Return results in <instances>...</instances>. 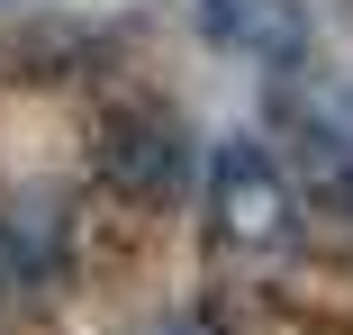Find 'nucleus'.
<instances>
[{"mask_svg": "<svg viewBox=\"0 0 353 335\" xmlns=\"http://www.w3.org/2000/svg\"><path fill=\"white\" fill-rule=\"evenodd\" d=\"M208 209H218V236L245 245V254H281L290 245V181H281V163L254 136L218 145V163H208Z\"/></svg>", "mask_w": 353, "mask_h": 335, "instance_id": "nucleus-1", "label": "nucleus"}, {"mask_svg": "<svg viewBox=\"0 0 353 335\" xmlns=\"http://www.w3.org/2000/svg\"><path fill=\"white\" fill-rule=\"evenodd\" d=\"M100 172H109V190H127V199H172L181 172H190V136H181V118L154 109V100L109 109V127H100Z\"/></svg>", "mask_w": 353, "mask_h": 335, "instance_id": "nucleus-2", "label": "nucleus"}, {"mask_svg": "<svg viewBox=\"0 0 353 335\" xmlns=\"http://www.w3.org/2000/svg\"><path fill=\"white\" fill-rule=\"evenodd\" d=\"M317 199H326V218L353 227V145L344 136H317Z\"/></svg>", "mask_w": 353, "mask_h": 335, "instance_id": "nucleus-3", "label": "nucleus"}, {"mask_svg": "<svg viewBox=\"0 0 353 335\" xmlns=\"http://www.w3.org/2000/svg\"><path fill=\"white\" fill-rule=\"evenodd\" d=\"M154 335H227V326H218V317H199V308H181V317H163Z\"/></svg>", "mask_w": 353, "mask_h": 335, "instance_id": "nucleus-4", "label": "nucleus"}]
</instances>
